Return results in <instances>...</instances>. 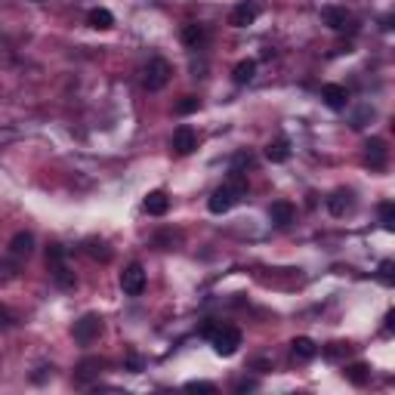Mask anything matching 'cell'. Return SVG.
Returning a JSON list of instances; mask_svg holds the SVG:
<instances>
[{
    "label": "cell",
    "mask_w": 395,
    "mask_h": 395,
    "mask_svg": "<svg viewBox=\"0 0 395 395\" xmlns=\"http://www.w3.org/2000/svg\"><path fill=\"white\" fill-rule=\"evenodd\" d=\"M256 16H260V6H256L253 0H241V3H235L232 12H228V25H232V28H247V25L256 22Z\"/></svg>",
    "instance_id": "7c38bea8"
},
{
    "label": "cell",
    "mask_w": 395,
    "mask_h": 395,
    "mask_svg": "<svg viewBox=\"0 0 395 395\" xmlns=\"http://www.w3.org/2000/svg\"><path fill=\"white\" fill-rule=\"evenodd\" d=\"M34 253V235L31 232H16L10 241V256L12 260H28Z\"/></svg>",
    "instance_id": "2e32d148"
},
{
    "label": "cell",
    "mask_w": 395,
    "mask_h": 395,
    "mask_svg": "<svg viewBox=\"0 0 395 395\" xmlns=\"http://www.w3.org/2000/svg\"><path fill=\"white\" fill-rule=\"evenodd\" d=\"M99 334H102V315H96V312H87V315L78 318V321H74V328H72L74 343H81V346L96 343Z\"/></svg>",
    "instance_id": "277c9868"
},
{
    "label": "cell",
    "mask_w": 395,
    "mask_h": 395,
    "mask_svg": "<svg viewBox=\"0 0 395 395\" xmlns=\"http://www.w3.org/2000/svg\"><path fill=\"white\" fill-rule=\"evenodd\" d=\"M352 352V343H330L328 349H324V358H330V362H339L343 355H349Z\"/></svg>",
    "instance_id": "d4e9b609"
},
{
    "label": "cell",
    "mask_w": 395,
    "mask_h": 395,
    "mask_svg": "<svg viewBox=\"0 0 395 395\" xmlns=\"http://www.w3.org/2000/svg\"><path fill=\"white\" fill-rule=\"evenodd\" d=\"M185 389L189 392H217V386L207 383V380H192V383H185Z\"/></svg>",
    "instance_id": "f546056e"
},
{
    "label": "cell",
    "mask_w": 395,
    "mask_h": 395,
    "mask_svg": "<svg viewBox=\"0 0 395 395\" xmlns=\"http://www.w3.org/2000/svg\"><path fill=\"white\" fill-rule=\"evenodd\" d=\"M50 278H53V284H56V287H62V290H74V287H78V278H74V272L65 266V262H59V266H50Z\"/></svg>",
    "instance_id": "d6986e66"
},
{
    "label": "cell",
    "mask_w": 395,
    "mask_h": 395,
    "mask_svg": "<svg viewBox=\"0 0 395 395\" xmlns=\"http://www.w3.org/2000/svg\"><path fill=\"white\" fill-rule=\"evenodd\" d=\"M346 380H349L352 386H364L367 380H371V364L364 362H355V364H346Z\"/></svg>",
    "instance_id": "7402d4cb"
},
{
    "label": "cell",
    "mask_w": 395,
    "mask_h": 395,
    "mask_svg": "<svg viewBox=\"0 0 395 395\" xmlns=\"http://www.w3.org/2000/svg\"><path fill=\"white\" fill-rule=\"evenodd\" d=\"M364 164L371 170H386V164H389V149H386V142L380 136L364 142Z\"/></svg>",
    "instance_id": "9c48e42d"
},
{
    "label": "cell",
    "mask_w": 395,
    "mask_h": 395,
    "mask_svg": "<svg viewBox=\"0 0 395 395\" xmlns=\"http://www.w3.org/2000/svg\"><path fill=\"white\" fill-rule=\"evenodd\" d=\"M170 149L176 151L179 158H185V155H192V151L198 149V133H195V127H189V124H183V127H176L173 130V140H170Z\"/></svg>",
    "instance_id": "ba28073f"
},
{
    "label": "cell",
    "mask_w": 395,
    "mask_h": 395,
    "mask_svg": "<svg viewBox=\"0 0 395 395\" xmlns=\"http://www.w3.org/2000/svg\"><path fill=\"white\" fill-rule=\"evenodd\" d=\"M244 195H247V176L238 170H232V179H228L226 185H219V189H213V195L207 198V210L223 217V213L232 210Z\"/></svg>",
    "instance_id": "7a4b0ae2"
},
{
    "label": "cell",
    "mask_w": 395,
    "mask_h": 395,
    "mask_svg": "<svg viewBox=\"0 0 395 395\" xmlns=\"http://www.w3.org/2000/svg\"><path fill=\"white\" fill-rule=\"evenodd\" d=\"M170 78H173V65L164 56H155V59H149V65L142 72V87L149 93H158V90H164L170 84Z\"/></svg>",
    "instance_id": "3957f363"
},
{
    "label": "cell",
    "mask_w": 395,
    "mask_h": 395,
    "mask_svg": "<svg viewBox=\"0 0 395 395\" xmlns=\"http://www.w3.org/2000/svg\"><path fill=\"white\" fill-rule=\"evenodd\" d=\"M321 22L328 25L330 31H337V34H343L346 28L355 31V19H352V12L346 10V6H337V3L324 6V10H321Z\"/></svg>",
    "instance_id": "5b68a950"
},
{
    "label": "cell",
    "mask_w": 395,
    "mask_h": 395,
    "mask_svg": "<svg viewBox=\"0 0 395 395\" xmlns=\"http://www.w3.org/2000/svg\"><path fill=\"white\" fill-rule=\"evenodd\" d=\"M256 380H238V383H235V392H253L256 389Z\"/></svg>",
    "instance_id": "4dcf8cb0"
},
{
    "label": "cell",
    "mask_w": 395,
    "mask_h": 395,
    "mask_svg": "<svg viewBox=\"0 0 395 395\" xmlns=\"http://www.w3.org/2000/svg\"><path fill=\"white\" fill-rule=\"evenodd\" d=\"M290 355H294L296 362H312V358L318 355V343L309 337H296L294 343H290Z\"/></svg>",
    "instance_id": "e0dca14e"
},
{
    "label": "cell",
    "mask_w": 395,
    "mask_h": 395,
    "mask_svg": "<svg viewBox=\"0 0 395 395\" xmlns=\"http://www.w3.org/2000/svg\"><path fill=\"white\" fill-rule=\"evenodd\" d=\"M87 25H90V28H96V31H108V28H115V16H112V10H106V6H93V10L87 12Z\"/></svg>",
    "instance_id": "ac0fdd59"
},
{
    "label": "cell",
    "mask_w": 395,
    "mask_h": 395,
    "mask_svg": "<svg viewBox=\"0 0 395 395\" xmlns=\"http://www.w3.org/2000/svg\"><path fill=\"white\" fill-rule=\"evenodd\" d=\"M377 213H380V223H383L386 228L395 226V204H392V201H380V204H377Z\"/></svg>",
    "instance_id": "cb8c5ba5"
},
{
    "label": "cell",
    "mask_w": 395,
    "mask_h": 395,
    "mask_svg": "<svg viewBox=\"0 0 395 395\" xmlns=\"http://www.w3.org/2000/svg\"><path fill=\"white\" fill-rule=\"evenodd\" d=\"M127 367H130L133 373H140V371H142V358L136 355V352H130V355H127Z\"/></svg>",
    "instance_id": "1f68e13d"
},
{
    "label": "cell",
    "mask_w": 395,
    "mask_h": 395,
    "mask_svg": "<svg viewBox=\"0 0 395 395\" xmlns=\"http://www.w3.org/2000/svg\"><path fill=\"white\" fill-rule=\"evenodd\" d=\"M106 358H99V355H90L84 358L78 367H74V386H93L96 380H99V373L106 371Z\"/></svg>",
    "instance_id": "52a82bcc"
},
{
    "label": "cell",
    "mask_w": 395,
    "mask_h": 395,
    "mask_svg": "<svg viewBox=\"0 0 395 395\" xmlns=\"http://www.w3.org/2000/svg\"><path fill=\"white\" fill-rule=\"evenodd\" d=\"M145 284H149V278H145L142 262H130V266L121 272V290L127 296H142L145 294Z\"/></svg>",
    "instance_id": "8992f818"
},
{
    "label": "cell",
    "mask_w": 395,
    "mask_h": 395,
    "mask_svg": "<svg viewBox=\"0 0 395 395\" xmlns=\"http://www.w3.org/2000/svg\"><path fill=\"white\" fill-rule=\"evenodd\" d=\"M266 158L272 164H284V161H290V142L284 140V136H278V140H272L266 145Z\"/></svg>",
    "instance_id": "ffe728a7"
},
{
    "label": "cell",
    "mask_w": 395,
    "mask_h": 395,
    "mask_svg": "<svg viewBox=\"0 0 395 395\" xmlns=\"http://www.w3.org/2000/svg\"><path fill=\"white\" fill-rule=\"evenodd\" d=\"M87 253L93 256V260H102V262L112 260V251H108V244H106V241H96V238L87 241Z\"/></svg>",
    "instance_id": "603a6c76"
},
{
    "label": "cell",
    "mask_w": 395,
    "mask_h": 395,
    "mask_svg": "<svg viewBox=\"0 0 395 395\" xmlns=\"http://www.w3.org/2000/svg\"><path fill=\"white\" fill-rule=\"evenodd\" d=\"M253 74H256V59H241L238 65L232 68V81L238 87H244V84H251L253 81Z\"/></svg>",
    "instance_id": "44dd1931"
},
{
    "label": "cell",
    "mask_w": 395,
    "mask_h": 395,
    "mask_svg": "<svg viewBox=\"0 0 395 395\" xmlns=\"http://www.w3.org/2000/svg\"><path fill=\"white\" fill-rule=\"evenodd\" d=\"M251 164H253V158L247 155V151H238V155H235V161H232V170L244 173V167H251Z\"/></svg>",
    "instance_id": "f1b7e54d"
},
{
    "label": "cell",
    "mask_w": 395,
    "mask_h": 395,
    "mask_svg": "<svg viewBox=\"0 0 395 395\" xmlns=\"http://www.w3.org/2000/svg\"><path fill=\"white\" fill-rule=\"evenodd\" d=\"M201 337L210 339L213 352H217L219 358H232L235 352L241 349V343H244L241 330L235 328V324H223V321H207V324H201Z\"/></svg>",
    "instance_id": "6da1fadb"
},
{
    "label": "cell",
    "mask_w": 395,
    "mask_h": 395,
    "mask_svg": "<svg viewBox=\"0 0 395 395\" xmlns=\"http://www.w3.org/2000/svg\"><path fill=\"white\" fill-rule=\"evenodd\" d=\"M380 281H383L386 287H392V284H395V262L392 260L380 262Z\"/></svg>",
    "instance_id": "4316f807"
},
{
    "label": "cell",
    "mask_w": 395,
    "mask_h": 395,
    "mask_svg": "<svg viewBox=\"0 0 395 395\" xmlns=\"http://www.w3.org/2000/svg\"><path fill=\"white\" fill-rule=\"evenodd\" d=\"M10 324H12V312L0 306V330H6V328H10Z\"/></svg>",
    "instance_id": "d6a6232c"
},
{
    "label": "cell",
    "mask_w": 395,
    "mask_h": 395,
    "mask_svg": "<svg viewBox=\"0 0 395 395\" xmlns=\"http://www.w3.org/2000/svg\"><path fill=\"white\" fill-rule=\"evenodd\" d=\"M179 241V235H173V232H161V235H155V241L151 244L155 247H161V251H173V244Z\"/></svg>",
    "instance_id": "83f0119b"
},
{
    "label": "cell",
    "mask_w": 395,
    "mask_h": 395,
    "mask_svg": "<svg viewBox=\"0 0 395 395\" xmlns=\"http://www.w3.org/2000/svg\"><path fill=\"white\" fill-rule=\"evenodd\" d=\"M324 204H328L330 217H346V213L355 210V192L352 189H334Z\"/></svg>",
    "instance_id": "30bf717a"
},
{
    "label": "cell",
    "mask_w": 395,
    "mask_h": 395,
    "mask_svg": "<svg viewBox=\"0 0 395 395\" xmlns=\"http://www.w3.org/2000/svg\"><path fill=\"white\" fill-rule=\"evenodd\" d=\"M321 102L330 108V112H346V106H349V90L343 84H324L321 87Z\"/></svg>",
    "instance_id": "4fadbf2b"
},
{
    "label": "cell",
    "mask_w": 395,
    "mask_h": 395,
    "mask_svg": "<svg viewBox=\"0 0 395 395\" xmlns=\"http://www.w3.org/2000/svg\"><path fill=\"white\" fill-rule=\"evenodd\" d=\"M179 37H183L185 50L201 53V50L207 47V40H210V34H207V28H204L201 22H185V25H183V31H179Z\"/></svg>",
    "instance_id": "8fae6325"
},
{
    "label": "cell",
    "mask_w": 395,
    "mask_h": 395,
    "mask_svg": "<svg viewBox=\"0 0 395 395\" xmlns=\"http://www.w3.org/2000/svg\"><path fill=\"white\" fill-rule=\"evenodd\" d=\"M201 108V99L198 96H183V99L176 102V115H192Z\"/></svg>",
    "instance_id": "484cf974"
},
{
    "label": "cell",
    "mask_w": 395,
    "mask_h": 395,
    "mask_svg": "<svg viewBox=\"0 0 395 395\" xmlns=\"http://www.w3.org/2000/svg\"><path fill=\"white\" fill-rule=\"evenodd\" d=\"M142 207H145V213H149V217H164V213L170 210V195L164 189H155V192H149V195H145Z\"/></svg>",
    "instance_id": "9a60e30c"
},
{
    "label": "cell",
    "mask_w": 395,
    "mask_h": 395,
    "mask_svg": "<svg viewBox=\"0 0 395 395\" xmlns=\"http://www.w3.org/2000/svg\"><path fill=\"white\" fill-rule=\"evenodd\" d=\"M294 217H296V207L290 204V201H272V207H269V219H272V226H278V228H287L290 223H294Z\"/></svg>",
    "instance_id": "5bb4252c"
}]
</instances>
